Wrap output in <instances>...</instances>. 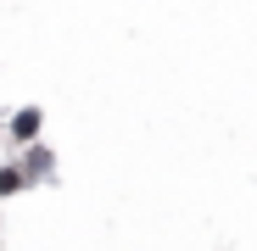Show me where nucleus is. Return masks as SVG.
Segmentation results:
<instances>
[{"label":"nucleus","instance_id":"obj_1","mask_svg":"<svg viewBox=\"0 0 257 251\" xmlns=\"http://www.w3.org/2000/svg\"><path fill=\"white\" fill-rule=\"evenodd\" d=\"M12 134H17V140H34V134H39V112H17Z\"/></svg>","mask_w":257,"mask_h":251},{"label":"nucleus","instance_id":"obj_2","mask_svg":"<svg viewBox=\"0 0 257 251\" xmlns=\"http://www.w3.org/2000/svg\"><path fill=\"white\" fill-rule=\"evenodd\" d=\"M23 190V167H0V195H17Z\"/></svg>","mask_w":257,"mask_h":251}]
</instances>
